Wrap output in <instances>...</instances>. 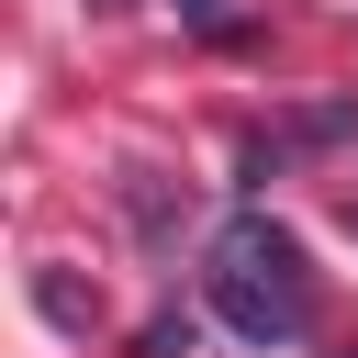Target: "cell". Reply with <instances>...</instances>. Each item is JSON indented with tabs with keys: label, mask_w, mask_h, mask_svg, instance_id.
<instances>
[{
	"label": "cell",
	"mask_w": 358,
	"mask_h": 358,
	"mask_svg": "<svg viewBox=\"0 0 358 358\" xmlns=\"http://www.w3.org/2000/svg\"><path fill=\"white\" fill-rule=\"evenodd\" d=\"M201 291H213V313H224L246 347H291V336L313 324V268H302V235H291V224H268V213H235V224L213 235Z\"/></svg>",
	"instance_id": "6da1fadb"
},
{
	"label": "cell",
	"mask_w": 358,
	"mask_h": 358,
	"mask_svg": "<svg viewBox=\"0 0 358 358\" xmlns=\"http://www.w3.org/2000/svg\"><path fill=\"white\" fill-rule=\"evenodd\" d=\"M34 302H45V313H56V324H90V302H78V291H67V280H56V268H45V280H34Z\"/></svg>",
	"instance_id": "7a4b0ae2"
},
{
	"label": "cell",
	"mask_w": 358,
	"mask_h": 358,
	"mask_svg": "<svg viewBox=\"0 0 358 358\" xmlns=\"http://www.w3.org/2000/svg\"><path fill=\"white\" fill-rule=\"evenodd\" d=\"M145 358H190V324H179V313H157V324H145Z\"/></svg>",
	"instance_id": "3957f363"
}]
</instances>
